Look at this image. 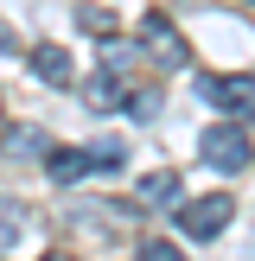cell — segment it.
Here are the masks:
<instances>
[{
  "instance_id": "6da1fadb",
  "label": "cell",
  "mask_w": 255,
  "mask_h": 261,
  "mask_svg": "<svg viewBox=\"0 0 255 261\" xmlns=\"http://www.w3.org/2000/svg\"><path fill=\"white\" fill-rule=\"evenodd\" d=\"M198 153H204V166H217V172H242L255 147H249V134H242V121H217V127H204Z\"/></svg>"
},
{
  "instance_id": "7a4b0ae2",
  "label": "cell",
  "mask_w": 255,
  "mask_h": 261,
  "mask_svg": "<svg viewBox=\"0 0 255 261\" xmlns=\"http://www.w3.org/2000/svg\"><path fill=\"white\" fill-rule=\"evenodd\" d=\"M198 96L217 102L230 121H255V76H204Z\"/></svg>"
},
{
  "instance_id": "3957f363",
  "label": "cell",
  "mask_w": 255,
  "mask_h": 261,
  "mask_svg": "<svg viewBox=\"0 0 255 261\" xmlns=\"http://www.w3.org/2000/svg\"><path fill=\"white\" fill-rule=\"evenodd\" d=\"M230 211H236V204H230L223 191H211V198H191V204H178V229H185L191 242H211L217 229L230 223Z\"/></svg>"
},
{
  "instance_id": "277c9868",
  "label": "cell",
  "mask_w": 255,
  "mask_h": 261,
  "mask_svg": "<svg viewBox=\"0 0 255 261\" xmlns=\"http://www.w3.org/2000/svg\"><path fill=\"white\" fill-rule=\"evenodd\" d=\"M140 45H147L160 64H185V45H178V32L160 19V13H153V19H140Z\"/></svg>"
},
{
  "instance_id": "5b68a950",
  "label": "cell",
  "mask_w": 255,
  "mask_h": 261,
  "mask_svg": "<svg viewBox=\"0 0 255 261\" xmlns=\"http://www.w3.org/2000/svg\"><path fill=\"white\" fill-rule=\"evenodd\" d=\"M45 172H51V185H76V178L96 172V160H89V147H58L45 160Z\"/></svg>"
},
{
  "instance_id": "8992f818",
  "label": "cell",
  "mask_w": 255,
  "mask_h": 261,
  "mask_svg": "<svg viewBox=\"0 0 255 261\" xmlns=\"http://www.w3.org/2000/svg\"><path fill=\"white\" fill-rule=\"evenodd\" d=\"M83 102H89L96 115H109V109H128V89H121V76H115V70H102V76H89V83H83Z\"/></svg>"
},
{
  "instance_id": "52a82bcc",
  "label": "cell",
  "mask_w": 255,
  "mask_h": 261,
  "mask_svg": "<svg viewBox=\"0 0 255 261\" xmlns=\"http://www.w3.org/2000/svg\"><path fill=\"white\" fill-rule=\"evenodd\" d=\"M140 198L153 211H178L185 204V185H178V172H153V178H140Z\"/></svg>"
},
{
  "instance_id": "ba28073f",
  "label": "cell",
  "mask_w": 255,
  "mask_h": 261,
  "mask_svg": "<svg viewBox=\"0 0 255 261\" xmlns=\"http://www.w3.org/2000/svg\"><path fill=\"white\" fill-rule=\"evenodd\" d=\"M26 58H32V70L38 76H45V83H70V51H58V45H32V51H26Z\"/></svg>"
},
{
  "instance_id": "9c48e42d",
  "label": "cell",
  "mask_w": 255,
  "mask_h": 261,
  "mask_svg": "<svg viewBox=\"0 0 255 261\" xmlns=\"http://www.w3.org/2000/svg\"><path fill=\"white\" fill-rule=\"evenodd\" d=\"M7 153L13 160H38L45 153V127H7Z\"/></svg>"
},
{
  "instance_id": "30bf717a",
  "label": "cell",
  "mask_w": 255,
  "mask_h": 261,
  "mask_svg": "<svg viewBox=\"0 0 255 261\" xmlns=\"http://www.w3.org/2000/svg\"><path fill=\"white\" fill-rule=\"evenodd\" d=\"M26 236V204H13V198H0V249H13V242Z\"/></svg>"
},
{
  "instance_id": "8fae6325",
  "label": "cell",
  "mask_w": 255,
  "mask_h": 261,
  "mask_svg": "<svg viewBox=\"0 0 255 261\" xmlns=\"http://www.w3.org/2000/svg\"><path fill=\"white\" fill-rule=\"evenodd\" d=\"M89 160H96V172H115V166L128 160V147H121V140H96V147H89Z\"/></svg>"
},
{
  "instance_id": "7c38bea8",
  "label": "cell",
  "mask_w": 255,
  "mask_h": 261,
  "mask_svg": "<svg viewBox=\"0 0 255 261\" xmlns=\"http://www.w3.org/2000/svg\"><path fill=\"white\" fill-rule=\"evenodd\" d=\"M76 25H89V32H109L115 19H109V13H102V7H76Z\"/></svg>"
},
{
  "instance_id": "4fadbf2b",
  "label": "cell",
  "mask_w": 255,
  "mask_h": 261,
  "mask_svg": "<svg viewBox=\"0 0 255 261\" xmlns=\"http://www.w3.org/2000/svg\"><path fill=\"white\" fill-rule=\"evenodd\" d=\"M134 115H140V121H153V115H160V96H153V89H147V96H134Z\"/></svg>"
}]
</instances>
